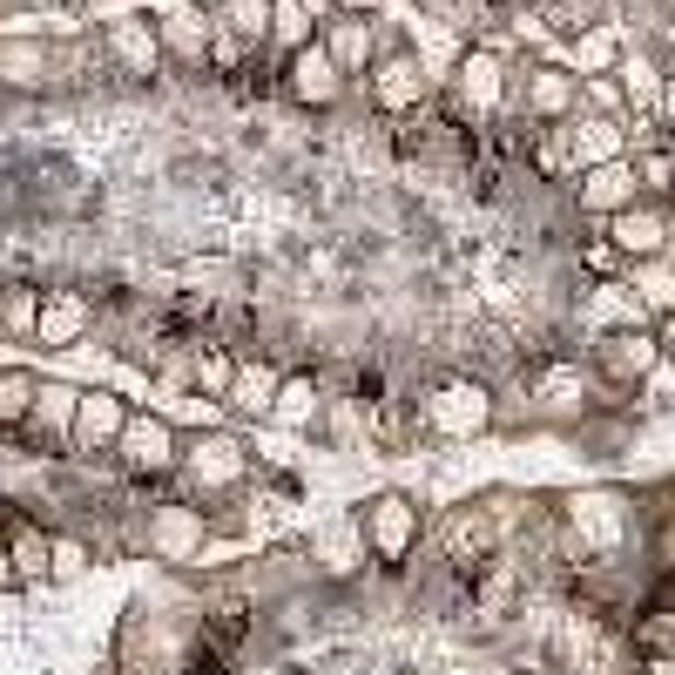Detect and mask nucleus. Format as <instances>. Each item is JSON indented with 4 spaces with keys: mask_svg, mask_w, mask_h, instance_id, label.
Here are the masks:
<instances>
[{
    "mask_svg": "<svg viewBox=\"0 0 675 675\" xmlns=\"http://www.w3.org/2000/svg\"><path fill=\"white\" fill-rule=\"evenodd\" d=\"M372 42H365V21H338V55L331 61H365Z\"/></svg>",
    "mask_w": 675,
    "mask_h": 675,
    "instance_id": "5701e85b",
    "label": "nucleus"
},
{
    "mask_svg": "<svg viewBox=\"0 0 675 675\" xmlns=\"http://www.w3.org/2000/svg\"><path fill=\"white\" fill-rule=\"evenodd\" d=\"M55 561H61V574H74V568H82V547L61 540V547H55Z\"/></svg>",
    "mask_w": 675,
    "mask_h": 675,
    "instance_id": "a878e982",
    "label": "nucleus"
},
{
    "mask_svg": "<svg viewBox=\"0 0 675 675\" xmlns=\"http://www.w3.org/2000/svg\"><path fill=\"white\" fill-rule=\"evenodd\" d=\"M123 399H108V392H89V399H74V446H108L123 440Z\"/></svg>",
    "mask_w": 675,
    "mask_h": 675,
    "instance_id": "7ed1b4c3",
    "label": "nucleus"
},
{
    "mask_svg": "<svg viewBox=\"0 0 675 675\" xmlns=\"http://www.w3.org/2000/svg\"><path fill=\"white\" fill-rule=\"evenodd\" d=\"M0 534H14V554H8V561H14V574H48L55 547H48L42 534H34V527L21 521V507H0Z\"/></svg>",
    "mask_w": 675,
    "mask_h": 675,
    "instance_id": "423d86ee",
    "label": "nucleus"
},
{
    "mask_svg": "<svg viewBox=\"0 0 675 675\" xmlns=\"http://www.w3.org/2000/svg\"><path fill=\"white\" fill-rule=\"evenodd\" d=\"M649 359H655V345H649L642 331H615V338L602 345V372H608V379H642Z\"/></svg>",
    "mask_w": 675,
    "mask_h": 675,
    "instance_id": "1a4fd4ad",
    "label": "nucleus"
},
{
    "mask_svg": "<svg viewBox=\"0 0 675 675\" xmlns=\"http://www.w3.org/2000/svg\"><path fill=\"white\" fill-rule=\"evenodd\" d=\"M459 102H473V108H500V55H487V48H473L466 61H459Z\"/></svg>",
    "mask_w": 675,
    "mask_h": 675,
    "instance_id": "39448f33",
    "label": "nucleus"
},
{
    "mask_svg": "<svg viewBox=\"0 0 675 675\" xmlns=\"http://www.w3.org/2000/svg\"><path fill=\"white\" fill-rule=\"evenodd\" d=\"M581 264H587V270H615V251H608V244H587Z\"/></svg>",
    "mask_w": 675,
    "mask_h": 675,
    "instance_id": "393cba45",
    "label": "nucleus"
},
{
    "mask_svg": "<svg viewBox=\"0 0 675 675\" xmlns=\"http://www.w3.org/2000/svg\"><path fill=\"white\" fill-rule=\"evenodd\" d=\"M581 196H587V210H621V203H628V170H621V163H608L602 176H587V189H581Z\"/></svg>",
    "mask_w": 675,
    "mask_h": 675,
    "instance_id": "2eb2a0df",
    "label": "nucleus"
},
{
    "mask_svg": "<svg viewBox=\"0 0 675 675\" xmlns=\"http://www.w3.org/2000/svg\"><path fill=\"white\" fill-rule=\"evenodd\" d=\"M217 21H230V34H236V42H257V34L270 27V8H257V0H244V8H223Z\"/></svg>",
    "mask_w": 675,
    "mask_h": 675,
    "instance_id": "aec40b11",
    "label": "nucleus"
},
{
    "mask_svg": "<svg viewBox=\"0 0 675 675\" xmlns=\"http://www.w3.org/2000/svg\"><path fill=\"white\" fill-rule=\"evenodd\" d=\"M108 42H115V55H123V61H129L136 74H149L155 61H163V48H155V34H149L142 21H123V27L108 34Z\"/></svg>",
    "mask_w": 675,
    "mask_h": 675,
    "instance_id": "f8f14e48",
    "label": "nucleus"
},
{
    "mask_svg": "<svg viewBox=\"0 0 675 675\" xmlns=\"http://www.w3.org/2000/svg\"><path fill=\"white\" fill-rule=\"evenodd\" d=\"M615 149H621V136H615V123H594V129H581V142H574V155H602V163H615Z\"/></svg>",
    "mask_w": 675,
    "mask_h": 675,
    "instance_id": "4be33fe9",
    "label": "nucleus"
},
{
    "mask_svg": "<svg viewBox=\"0 0 675 675\" xmlns=\"http://www.w3.org/2000/svg\"><path fill=\"white\" fill-rule=\"evenodd\" d=\"M412 534H419V513L399 493H385V500L365 507V540H372V554H379L385 568H399L406 554H412Z\"/></svg>",
    "mask_w": 675,
    "mask_h": 675,
    "instance_id": "f257e3e1",
    "label": "nucleus"
},
{
    "mask_svg": "<svg viewBox=\"0 0 675 675\" xmlns=\"http://www.w3.org/2000/svg\"><path fill=\"white\" fill-rule=\"evenodd\" d=\"M311 412H317V385H311V379H291L284 399H277V419H284V426H311Z\"/></svg>",
    "mask_w": 675,
    "mask_h": 675,
    "instance_id": "dca6fc26",
    "label": "nucleus"
},
{
    "mask_svg": "<svg viewBox=\"0 0 675 675\" xmlns=\"http://www.w3.org/2000/svg\"><path fill=\"white\" fill-rule=\"evenodd\" d=\"M82 325H89V298H55L34 331H42L48 345H68V338H82Z\"/></svg>",
    "mask_w": 675,
    "mask_h": 675,
    "instance_id": "9b49d317",
    "label": "nucleus"
},
{
    "mask_svg": "<svg viewBox=\"0 0 675 675\" xmlns=\"http://www.w3.org/2000/svg\"><path fill=\"white\" fill-rule=\"evenodd\" d=\"M270 27H277V42H284L291 55H304V48H311V14H304V8H277V14H270Z\"/></svg>",
    "mask_w": 675,
    "mask_h": 675,
    "instance_id": "a211bd4d",
    "label": "nucleus"
},
{
    "mask_svg": "<svg viewBox=\"0 0 675 675\" xmlns=\"http://www.w3.org/2000/svg\"><path fill=\"white\" fill-rule=\"evenodd\" d=\"M163 42L183 48V55H203V14H196V8H170L163 14Z\"/></svg>",
    "mask_w": 675,
    "mask_h": 675,
    "instance_id": "4468645a",
    "label": "nucleus"
},
{
    "mask_svg": "<svg viewBox=\"0 0 675 675\" xmlns=\"http://www.w3.org/2000/svg\"><path fill=\"white\" fill-rule=\"evenodd\" d=\"M568 102H574V82H568V74H554V68L534 74V115H561Z\"/></svg>",
    "mask_w": 675,
    "mask_h": 675,
    "instance_id": "f3484780",
    "label": "nucleus"
},
{
    "mask_svg": "<svg viewBox=\"0 0 675 675\" xmlns=\"http://www.w3.org/2000/svg\"><path fill=\"white\" fill-rule=\"evenodd\" d=\"M123 453H129L136 473H155V466H170V432L155 419H129L123 426Z\"/></svg>",
    "mask_w": 675,
    "mask_h": 675,
    "instance_id": "6e6552de",
    "label": "nucleus"
},
{
    "mask_svg": "<svg viewBox=\"0 0 675 675\" xmlns=\"http://www.w3.org/2000/svg\"><path fill=\"white\" fill-rule=\"evenodd\" d=\"M662 236H668V223H662V217H642V210H628V217L615 223V244H621V251H662Z\"/></svg>",
    "mask_w": 675,
    "mask_h": 675,
    "instance_id": "ddd939ff",
    "label": "nucleus"
},
{
    "mask_svg": "<svg viewBox=\"0 0 675 675\" xmlns=\"http://www.w3.org/2000/svg\"><path fill=\"white\" fill-rule=\"evenodd\" d=\"M189 473H196L203 487H230L236 473H244V446H236V440H217V432H210V440L189 446Z\"/></svg>",
    "mask_w": 675,
    "mask_h": 675,
    "instance_id": "20e7f679",
    "label": "nucleus"
},
{
    "mask_svg": "<svg viewBox=\"0 0 675 675\" xmlns=\"http://www.w3.org/2000/svg\"><path fill=\"white\" fill-rule=\"evenodd\" d=\"M0 325H14V331H34V325H42V311H34V291H27V284H14L8 298H0Z\"/></svg>",
    "mask_w": 675,
    "mask_h": 675,
    "instance_id": "6ab92c4d",
    "label": "nucleus"
},
{
    "mask_svg": "<svg viewBox=\"0 0 675 675\" xmlns=\"http://www.w3.org/2000/svg\"><path fill=\"white\" fill-rule=\"evenodd\" d=\"M284 82H291V95L304 102V108H331L338 102V61L325 55V48H304V55H291V74H284Z\"/></svg>",
    "mask_w": 675,
    "mask_h": 675,
    "instance_id": "f03ea898",
    "label": "nucleus"
},
{
    "mask_svg": "<svg viewBox=\"0 0 675 675\" xmlns=\"http://www.w3.org/2000/svg\"><path fill=\"white\" fill-rule=\"evenodd\" d=\"M230 379H236V372H230V351L210 345L203 359H196V385H203V392H230Z\"/></svg>",
    "mask_w": 675,
    "mask_h": 675,
    "instance_id": "412c9836",
    "label": "nucleus"
},
{
    "mask_svg": "<svg viewBox=\"0 0 675 675\" xmlns=\"http://www.w3.org/2000/svg\"><path fill=\"white\" fill-rule=\"evenodd\" d=\"M372 102L412 108V102H419V61H412V55H385V61H379V82H372Z\"/></svg>",
    "mask_w": 675,
    "mask_h": 675,
    "instance_id": "0eeeda50",
    "label": "nucleus"
},
{
    "mask_svg": "<svg viewBox=\"0 0 675 675\" xmlns=\"http://www.w3.org/2000/svg\"><path fill=\"white\" fill-rule=\"evenodd\" d=\"M8 574H14V561H8V554H0V581H8Z\"/></svg>",
    "mask_w": 675,
    "mask_h": 675,
    "instance_id": "bb28decb",
    "label": "nucleus"
},
{
    "mask_svg": "<svg viewBox=\"0 0 675 675\" xmlns=\"http://www.w3.org/2000/svg\"><path fill=\"white\" fill-rule=\"evenodd\" d=\"M230 385H236V399H244V412H264V406H257V399H264V392H270V379H264V372H257V365H251V372H244V379H230Z\"/></svg>",
    "mask_w": 675,
    "mask_h": 675,
    "instance_id": "b1692460",
    "label": "nucleus"
},
{
    "mask_svg": "<svg viewBox=\"0 0 675 675\" xmlns=\"http://www.w3.org/2000/svg\"><path fill=\"white\" fill-rule=\"evenodd\" d=\"M34 399H42V385H34L27 372H8V379H0V432H8V440H14V432L27 426Z\"/></svg>",
    "mask_w": 675,
    "mask_h": 675,
    "instance_id": "9d476101",
    "label": "nucleus"
}]
</instances>
